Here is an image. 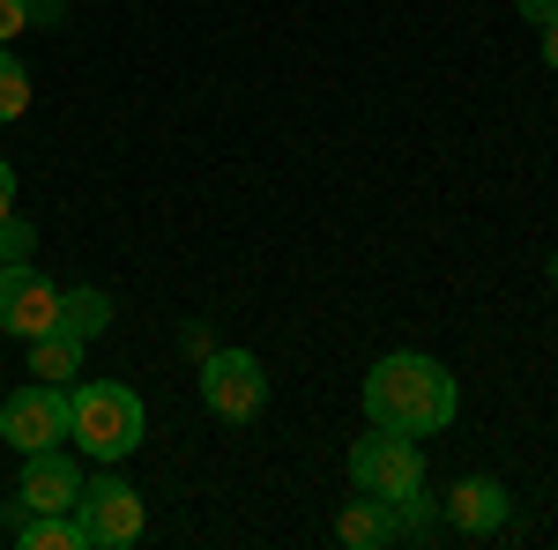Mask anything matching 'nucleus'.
<instances>
[{
  "instance_id": "obj_12",
  "label": "nucleus",
  "mask_w": 558,
  "mask_h": 550,
  "mask_svg": "<svg viewBox=\"0 0 558 550\" xmlns=\"http://www.w3.org/2000/svg\"><path fill=\"white\" fill-rule=\"evenodd\" d=\"M60 328H68L75 342H97L105 328H112V297L89 291V283L83 291H60Z\"/></svg>"
},
{
  "instance_id": "obj_1",
  "label": "nucleus",
  "mask_w": 558,
  "mask_h": 550,
  "mask_svg": "<svg viewBox=\"0 0 558 550\" xmlns=\"http://www.w3.org/2000/svg\"><path fill=\"white\" fill-rule=\"evenodd\" d=\"M365 424L380 431H410V439H432L454 424V372L439 357H417V350H395L365 372Z\"/></svg>"
},
{
  "instance_id": "obj_21",
  "label": "nucleus",
  "mask_w": 558,
  "mask_h": 550,
  "mask_svg": "<svg viewBox=\"0 0 558 550\" xmlns=\"http://www.w3.org/2000/svg\"><path fill=\"white\" fill-rule=\"evenodd\" d=\"M15 209V171H8V157H0V216Z\"/></svg>"
},
{
  "instance_id": "obj_6",
  "label": "nucleus",
  "mask_w": 558,
  "mask_h": 550,
  "mask_svg": "<svg viewBox=\"0 0 558 550\" xmlns=\"http://www.w3.org/2000/svg\"><path fill=\"white\" fill-rule=\"evenodd\" d=\"M0 439L15 447V454H45V447H60L68 439V387H15L8 402H0Z\"/></svg>"
},
{
  "instance_id": "obj_13",
  "label": "nucleus",
  "mask_w": 558,
  "mask_h": 550,
  "mask_svg": "<svg viewBox=\"0 0 558 550\" xmlns=\"http://www.w3.org/2000/svg\"><path fill=\"white\" fill-rule=\"evenodd\" d=\"M15 543L23 550H83V528H75V513H23Z\"/></svg>"
},
{
  "instance_id": "obj_9",
  "label": "nucleus",
  "mask_w": 558,
  "mask_h": 550,
  "mask_svg": "<svg viewBox=\"0 0 558 550\" xmlns=\"http://www.w3.org/2000/svg\"><path fill=\"white\" fill-rule=\"evenodd\" d=\"M507 521H514V499L499 476H462L447 491V528H462V536H499Z\"/></svg>"
},
{
  "instance_id": "obj_11",
  "label": "nucleus",
  "mask_w": 558,
  "mask_h": 550,
  "mask_svg": "<svg viewBox=\"0 0 558 550\" xmlns=\"http://www.w3.org/2000/svg\"><path fill=\"white\" fill-rule=\"evenodd\" d=\"M83 350H89V342H75L68 328H45V335H31V380H45V387L75 380V372H83Z\"/></svg>"
},
{
  "instance_id": "obj_2",
  "label": "nucleus",
  "mask_w": 558,
  "mask_h": 550,
  "mask_svg": "<svg viewBox=\"0 0 558 550\" xmlns=\"http://www.w3.org/2000/svg\"><path fill=\"white\" fill-rule=\"evenodd\" d=\"M142 431H149V417H142V394L120 380H89L68 394V439L83 447L89 462H128L134 447H142Z\"/></svg>"
},
{
  "instance_id": "obj_10",
  "label": "nucleus",
  "mask_w": 558,
  "mask_h": 550,
  "mask_svg": "<svg viewBox=\"0 0 558 550\" xmlns=\"http://www.w3.org/2000/svg\"><path fill=\"white\" fill-rule=\"evenodd\" d=\"M336 536H343L350 550H387V543H402V528H395V506H387L380 491H357L343 506V521H336Z\"/></svg>"
},
{
  "instance_id": "obj_19",
  "label": "nucleus",
  "mask_w": 558,
  "mask_h": 550,
  "mask_svg": "<svg viewBox=\"0 0 558 550\" xmlns=\"http://www.w3.org/2000/svg\"><path fill=\"white\" fill-rule=\"evenodd\" d=\"M179 342H186V357H194V365H202V357H209L216 342H209V328H202V320H186V328H179Z\"/></svg>"
},
{
  "instance_id": "obj_7",
  "label": "nucleus",
  "mask_w": 558,
  "mask_h": 550,
  "mask_svg": "<svg viewBox=\"0 0 558 550\" xmlns=\"http://www.w3.org/2000/svg\"><path fill=\"white\" fill-rule=\"evenodd\" d=\"M0 328L8 335H45V328H60V291L45 283L31 260H8L0 268Z\"/></svg>"
},
{
  "instance_id": "obj_22",
  "label": "nucleus",
  "mask_w": 558,
  "mask_h": 550,
  "mask_svg": "<svg viewBox=\"0 0 558 550\" xmlns=\"http://www.w3.org/2000/svg\"><path fill=\"white\" fill-rule=\"evenodd\" d=\"M544 60H551V68H558V15H551V23H544Z\"/></svg>"
},
{
  "instance_id": "obj_3",
  "label": "nucleus",
  "mask_w": 558,
  "mask_h": 550,
  "mask_svg": "<svg viewBox=\"0 0 558 550\" xmlns=\"http://www.w3.org/2000/svg\"><path fill=\"white\" fill-rule=\"evenodd\" d=\"M75 528H83V550H128L142 543L149 528V506L128 476H89L83 499H75Z\"/></svg>"
},
{
  "instance_id": "obj_20",
  "label": "nucleus",
  "mask_w": 558,
  "mask_h": 550,
  "mask_svg": "<svg viewBox=\"0 0 558 550\" xmlns=\"http://www.w3.org/2000/svg\"><path fill=\"white\" fill-rule=\"evenodd\" d=\"M514 8H521V23H551L558 15V0H514Z\"/></svg>"
},
{
  "instance_id": "obj_23",
  "label": "nucleus",
  "mask_w": 558,
  "mask_h": 550,
  "mask_svg": "<svg viewBox=\"0 0 558 550\" xmlns=\"http://www.w3.org/2000/svg\"><path fill=\"white\" fill-rule=\"evenodd\" d=\"M551 283H558V260H551Z\"/></svg>"
},
{
  "instance_id": "obj_5",
  "label": "nucleus",
  "mask_w": 558,
  "mask_h": 550,
  "mask_svg": "<svg viewBox=\"0 0 558 550\" xmlns=\"http://www.w3.org/2000/svg\"><path fill=\"white\" fill-rule=\"evenodd\" d=\"M350 484H357V491H380V499L410 491V484H425V454H417V439L373 424L365 439H350Z\"/></svg>"
},
{
  "instance_id": "obj_16",
  "label": "nucleus",
  "mask_w": 558,
  "mask_h": 550,
  "mask_svg": "<svg viewBox=\"0 0 558 550\" xmlns=\"http://www.w3.org/2000/svg\"><path fill=\"white\" fill-rule=\"evenodd\" d=\"M38 254V223H31V216H0V268H8V260H31Z\"/></svg>"
},
{
  "instance_id": "obj_17",
  "label": "nucleus",
  "mask_w": 558,
  "mask_h": 550,
  "mask_svg": "<svg viewBox=\"0 0 558 550\" xmlns=\"http://www.w3.org/2000/svg\"><path fill=\"white\" fill-rule=\"evenodd\" d=\"M23 30H31V8L23 0H0V45H15Z\"/></svg>"
},
{
  "instance_id": "obj_15",
  "label": "nucleus",
  "mask_w": 558,
  "mask_h": 550,
  "mask_svg": "<svg viewBox=\"0 0 558 550\" xmlns=\"http://www.w3.org/2000/svg\"><path fill=\"white\" fill-rule=\"evenodd\" d=\"M23 112H31V68L0 45V127H8V120H23Z\"/></svg>"
},
{
  "instance_id": "obj_8",
  "label": "nucleus",
  "mask_w": 558,
  "mask_h": 550,
  "mask_svg": "<svg viewBox=\"0 0 558 550\" xmlns=\"http://www.w3.org/2000/svg\"><path fill=\"white\" fill-rule=\"evenodd\" d=\"M83 468L68 462L60 447H45V454H23V476H15V506L23 513H75L83 499Z\"/></svg>"
},
{
  "instance_id": "obj_4",
  "label": "nucleus",
  "mask_w": 558,
  "mask_h": 550,
  "mask_svg": "<svg viewBox=\"0 0 558 550\" xmlns=\"http://www.w3.org/2000/svg\"><path fill=\"white\" fill-rule=\"evenodd\" d=\"M202 402L223 424H254L268 410V365L254 350H209L202 357Z\"/></svg>"
},
{
  "instance_id": "obj_18",
  "label": "nucleus",
  "mask_w": 558,
  "mask_h": 550,
  "mask_svg": "<svg viewBox=\"0 0 558 550\" xmlns=\"http://www.w3.org/2000/svg\"><path fill=\"white\" fill-rule=\"evenodd\" d=\"M23 8H31V30H60V15H68L60 0H23Z\"/></svg>"
},
{
  "instance_id": "obj_14",
  "label": "nucleus",
  "mask_w": 558,
  "mask_h": 550,
  "mask_svg": "<svg viewBox=\"0 0 558 550\" xmlns=\"http://www.w3.org/2000/svg\"><path fill=\"white\" fill-rule=\"evenodd\" d=\"M387 506H395V528H402V543H425L432 528H439V513H432V491H425V484H410V491H395Z\"/></svg>"
}]
</instances>
